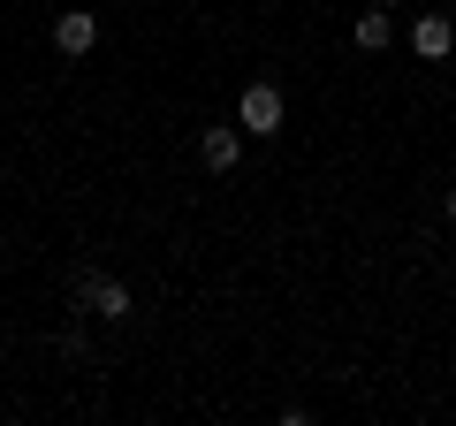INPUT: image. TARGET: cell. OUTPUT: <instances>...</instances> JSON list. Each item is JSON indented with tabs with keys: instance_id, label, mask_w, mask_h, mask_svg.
Wrapping results in <instances>:
<instances>
[{
	"instance_id": "obj_7",
	"label": "cell",
	"mask_w": 456,
	"mask_h": 426,
	"mask_svg": "<svg viewBox=\"0 0 456 426\" xmlns=\"http://www.w3.org/2000/svg\"><path fill=\"white\" fill-rule=\"evenodd\" d=\"M373 8H403V0H373Z\"/></svg>"
},
{
	"instance_id": "obj_8",
	"label": "cell",
	"mask_w": 456,
	"mask_h": 426,
	"mask_svg": "<svg viewBox=\"0 0 456 426\" xmlns=\"http://www.w3.org/2000/svg\"><path fill=\"white\" fill-rule=\"evenodd\" d=\"M449 221H456V191H449Z\"/></svg>"
},
{
	"instance_id": "obj_3",
	"label": "cell",
	"mask_w": 456,
	"mask_h": 426,
	"mask_svg": "<svg viewBox=\"0 0 456 426\" xmlns=\"http://www.w3.org/2000/svg\"><path fill=\"white\" fill-rule=\"evenodd\" d=\"M198 160H206L213 176H228V168L244 160V122H213V130H198Z\"/></svg>"
},
{
	"instance_id": "obj_5",
	"label": "cell",
	"mask_w": 456,
	"mask_h": 426,
	"mask_svg": "<svg viewBox=\"0 0 456 426\" xmlns=\"http://www.w3.org/2000/svg\"><path fill=\"white\" fill-rule=\"evenodd\" d=\"M411 53H419V61H449V53H456V23L426 8V16L411 23Z\"/></svg>"
},
{
	"instance_id": "obj_6",
	"label": "cell",
	"mask_w": 456,
	"mask_h": 426,
	"mask_svg": "<svg viewBox=\"0 0 456 426\" xmlns=\"http://www.w3.org/2000/svg\"><path fill=\"white\" fill-rule=\"evenodd\" d=\"M350 38H358V53H388V8H365V16L358 23H350Z\"/></svg>"
},
{
	"instance_id": "obj_1",
	"label": "cell",
	"mask_w": 456,
	"mask_h": 426,
	"mask_svg": "<svg viewBox=\"0 0 456 426\" xmlns=\"http://www.w3.org/2000/svg\"><path fill=\"white\" fill-rule=\"evenodd\" d=\"M69 297H77V312H99V320H130V312H137L130 282H122V274H99V266H84V274L69 282Z\"/></svg>"
},
{
	"instance_id": "obj_4",
	"label": "cell",
	"mask_w": 456,
	"mask_h": 426,
	"mask_svg": "<svg viewBox=\"0 0 456 426\" xmlns=\"http://www.w3.org/2000/svg\"><path fill=\"white\" fill-rule=\"evenodd\" d=\"M53 46H61L69 61H84V53L99 46V16L92 8H61V16H53Z\"/></svg>"
},
{
	"instance_id": "obj_2",
	"label": "cell",
	"mask_w": 456,
	"mask_h": 426,
	"mask_svg": "<svg viewBox=\"0 0 456 426\" xmlns=\"http://www.w3.org/2000/svg\"><path fill=\"white\" fill-rule=\"evenodd\" d=\"M236 122H244V137H281V122H289V99H281L274 84H244V99H236Z\"/></svg>"
}]
</instances>
